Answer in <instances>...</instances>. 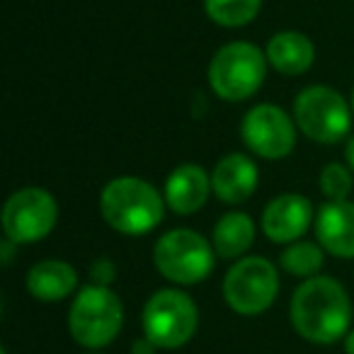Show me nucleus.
I'll return each mask as SVG.
<instances>
[{"instance_id":"obj_1","label":"nucleus","mask_w":354,"mask_h":354,"mask_svg":"<svg viewBox=\"0 0 354 354\" xmlns=\"http://www.w3.org/2000/svg\"><path fill=\"white\" fill-rule=\"evenodd\" d=\"M294 330L315 344H330L347 337L352 323V301L333 277H310L294 291L289 306Z\"/></svg>"},{"instance_id":"obj_2","label":"nucleus","mask_w":354,"mask_h":354,"mask_svg":"<svg viewBox=\"0 0 354 354\" xmlns=\"http://www.w3.org/2000/svg\"><path fill=\"white\" fill-rule=\"evenodd\" d=\"M100 214L122 236H143L165 216V197L141 177L122 175L104 185L100 194Z\"/></svg>"},{"instance_id":"obj_3","label":"nucleus","mask_w":354,"mask_h":354,"mask_svg":"<svg viewBox=\"0 0 354 354\" xmlns=\"http://www.w3.org/2000/svg\"><path fill=\"white\" fill-rule=\"evenodd\" d=\"M124 304L109 286L88 284L75 294L68 310L71 337L85 349H102L122 333Z\"/></svg>"},{"instance_id":"obj_4","label":"nucleus","mask_w":354,"mask_h":354,"mask_svg":"<svg viewBox=\"0 0 354 354\" xmlns=\"http://www.w3.org/2000/svg\"><path fill=\"white\" fill-rule=\"evenodd\" d=\"M267 56L250 41H231L214 54L209 64V85L226 102H243L262 88Z\"/></svg>"},{"instance_id":"obj_5","label":"nucleus","mask_w":354,"mask_h":354,"mask_svg":"<svg viewBox=\"0 0 354 354\" xmlns=\"http://www.w3.org/2000/svg\"><path fill=\"white\" fill-rule=\"evenodd\" d=\"M214 245L192 228H175L158 238L153 248V265L172 284H199L212 274Z\"/></svg>"},{"instance_id":"obj_6","label":"nucleus","mask_w":354,"mask_h":354,"mask_svg":"<svg viewBox=\"0 0 354 354\" xmlns=\"http://www.w3.org/2000/svg\"><path fill=\"white\" fill-rule=\"evenodd\" d=\"M143 335L158 349L185 347L194 337L199 310L192 296L180 289H160L143 306Z\"/></svg>"},{"instance_id":"obj_7","label":"nucleus","mask_w":354,"mask_h":354,"mask_svg":"<svg viewBox=\"0 0 354 354\" xmlns=\"http://www.w3.org/2000/svg\"><path fill=\"white\" fill-rule=\"evenodd\" d=\"M294 122L310 141L337 143L349 133V104L328 85H308L294 100Z\"/></svg>"},{"instance_id":"obj_8","label":"nucleus","mask_w":354,"mask_h":354,"mask_svg":"<svg viewBox=\"0 0 354 354\" xmlns=\"http://www.w3.org/2000/svg\"><path fill=\"white\" fill-rule=\"evenodd\" d=\"M279 294V274L265 257H241L223 279V299L238 315H260Z\"/></svg>"},{"instance_id":"obj_9","label":"nucleus","mask_w":354,"mask_h":354,"mask_svg":"<svg viewBox=\"0 0 354 354\" xmlns=\"http://www.w3.org/2000/svg\"><path fill=\"white\" fill-rule=\"evenodd\" d=\"M3 231L15 245L44 241L59 221V204L46 189L25 187L10 194L3 207Z\"/></svg>"},{"instance_id":"obj_10","label":"nucleus","mask_w":354,"mask_h":354,"mask_svg":"<svg viewBox=\"0 0 354 354\" xmlns=\"http://www.w3.org/2000/svg\"><path fill=\"white\" fill-rule=\"evenodd\" d=\"M248 151L265 160H281L296 146V122L277 104H255L241 124Z\"/></svg>"},{"instance_id":"obj_11","label":"nucleus","mask_w":354,"mask_h":354,"mask_svg":"<svg viewBox=\"0 0 354 354\" xmlns=\"http://www.w3.org/2000/svg\"><path fill=\"white\" fill-rule=\"evenodd\" d=\"M313 221V207L299 192L274 197L262 212V231L272 243H296Z\"/></svg>"},{"instance_id":"obj_12","label":"nucleus","mask_w":354,"mask_h":354,"mask_svg":"<svg viewBox=\"0 0 354 354\" xmlns=\"http://www.w3.org/2000/svg\"><path fill=\"white\" fill-rule=\"evenodd\" d=\"M315 236L333 257L354 260V202H325L315 216Z\"/></svg>"},{"instance_id":"obj_13","label":"nucleus","mask_w":354,"mask_h":354,"mask_svg":"<svg viewBox=\"0 0 354 354\" xmlns=\"http://www.w3.org/2000/svg\"><path fill=\"white\" fill-rule=\"evenodd\" d=\"M212 175L202 165L185 162L167 175L165 183V204L180 216L199 212L212 194Z\"/></svg>"},{"instance_id":"obj_14","label":"nucleus","mask_w":354,"mask_h":354,"mask_svg":"<svg viewBox=\"0 0 354 354\" xmlns=\"http://www.w3.org/2000/svg\"><path fill=\"white\" fill-rule=\"evenodd\" d=\"M212 187L226 204L248 202L257 189V165L245 153H228L214 167Z\"/></svg>"},{"instance_id":"obj_15","label":"nucleus","mask_w":354,"mask_h":354,"mask_svg":"<svg viewBox=\"0 0 354 354\" xmlns=\"http://www.w3.org/2000/svg\"><path fill=\"white\" fill-rule=\"evenodd\" d=\"M75 286H78V272L64 260H41L27 272V291L46 304L68 299Z\"/></svg>"},{"instance_id":"obj_16","label":"nucleus","mask_w":354,"mask_h":354,"mask_svg":"<svg viewBox=\"0 0 354 354\" xmlns=\"http://www.w3.org/2000/svg\"><path fill=\"white\" fill-rule=\"evenodd\" d=\"M267 64L281 75H301L313 66L315 46L301 32H279L265 46Z\"/></svg>"},{"instance_id":"obj_17","label":"nucleus","mask_w":354,"mask_h":354,"mask_svg":"<svg viewBox=\"0 0 354 354\" xmlns=\"http://www.w3.org/2000/svg\"><path fill=\"white\" fill-rule=\"evenodd\" d=\"M255 243V223L248 214L228 212L214 226L212 245L223 260H241Z\"/></svg>"},{"instance_id":"obj_18","label":"nucleus","mask_w":354,"mask_h":354,"mask_svg":"<svg viewBox=\"0 0 354 354\" xmlns=\"http://www.w3.org/2000/svg\"><path fill=\"white\" fill-rule=\"evenodd\" d=\"M262 8V0H204L207 17L218 27L236 30L250 25Z\"/></svg>"},{"instance_id":"obj_19","label":"nucleus","mask_w":354,"mask_h":354,"mask_svg":"<svg viewBox=\"0 0 354 354\" xmlns=\"http://www.w3.org/2000/svg\"><path fill=\"white\" fill-rule=\"evenodd\" d=\"M279 262L286 274L299 277V279H310V277H318V272L323 270L325 250L315 243L296 241L281 252Z\"/></svg>"},{"instance_id":"obj_20","label":"nucleus","mask_w":354,"mask_h":354,"mask_svg":"<svg viewBox=\"0 0 354 354\" xmlns=\"http://www.w3.org/2000/svg\"><path fill=\"white\" fill-rule=\"evenodd\" d=\"M354 172L347 165L328 162L320 172V192L328 197V202H344L354 187Z\"/></svg>"},{"instance_id":"obj_21","label":"nucleus","mask_w":354,"mask_h":354,"mask_svg":"<svg viewBox=\"0 0 354 354\" xmlns=\"http://www.w3.org/2000/svg\"><path fill=\"white\" fill-rule=\"evenodd\" d=\"M114 277H117V267H114V262L107 260V257H100V260H95L93 267H90V279H93V284L109 286L114 281Z\"/></svg>"},{"instance_id":"obj_22","label":"nucleus","mask_w":354,"mask_h":354,"mask_svg":"<svg viewBox=\"0 0 354 354\" xmlns=\"http://www.w3.org/2000/svg\"><path fill=\"white\" fill-rule=\"evenodd\" d=\"M156 344L151 342V339L146 337V335H143L141 339H136V342H133V347H131V352L133 354H156Z\"/></svg>"},{"instance_id":"obj_23","label":"nucleus","mask_w":354,"mask_h":354,"mask_svg":"<svg viewBox=\"0 0 354 354\" xmlns=\"http://www.w3.org/2000/svg\"><path fill=\"white\" fill-rule=\"evenodd\" d=\"M344 158H347V167L354 172V136L347 138V146H344Z\"/></svg>"},{"instance_id":"obj_24","label":"nucleus","mask_w":354,"mask_h":354,"mask_svg":"<svg viewBox=\"0 0 354 354\" xmlns=\"http://www.w3.org/2000/svg\"><path fill=\"white\" fill-rule=\"evenodd\" d=\"M12 245H15V243H12L10 238H6V241H3V265H10V257H12Z\"/></svg>"},{"instance_id":"obj_25","label":"nucleus","mask_w":354,"mask_h":354,"mask_svg":"<svg viewBox=\"0 0 354 354\" xmlns=\"http://www.w3.org/2000/svg\"><path fill=\"white\" fill-rule=\"evenodd\" d=\"M344 352L354 354V330H349L347 337H344Z\"/></svg>"},{"instance_id":"obj_26","label":"nucleus","mask_w":354,"mask_h":354,"mask_svg":"<svg viewBox=\"0 0 354 354\" xmlns=\"http://www.w3.org/2000/svg\"><path fill=\"white\" fill-rule=\"evenodd\" d=\"M352 112H354V90H352Z\"/></svg>"},{"instance_id":"obj_27","label":"nucleus","mask_w":354,"mask_h":354,"mask_svg":"<svg viewBox=\"0 0 354 354\" xmlns=\"http://www.w3.org/2000/svg\"><path fill=\"white\" fill-rule=\"evenodd\" d=\"M83 354H102V352H83Z\"/></svg>"}]
</instances>
